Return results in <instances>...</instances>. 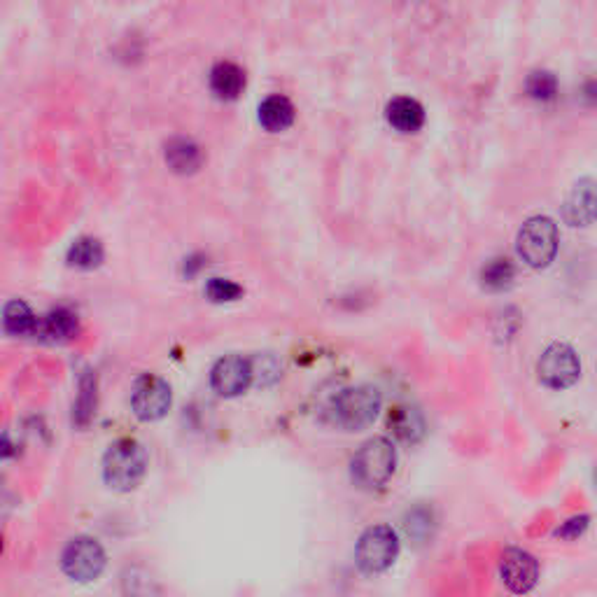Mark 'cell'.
I'll list each match as a JSON object with an SVG mask.
<instances>
[{
    "mask_svg": "<svg viewBox=\"0 0 597 597\" xmlns=\"http://www.w3.org/2000/svg\"><path fill=\"white\" fill-rule=\"evenodd\" d=\"M171 402V385H168L164 378L145 374L133 385L131 409L140 420H145V423L164 418L168 409H171Z\"/></svg>",
    "mask_w": 597,
    "mask_h": 597,
    "instance_id": "ba28073f",
    "label": "cell"
},
{
    "mask_svg": "<svg viewBox=\"0 0 597 597\" xmlns=\"http://www.w3.org/2000/svg\"><path fill=\"white\" fill-rule=\"evenodd\" d=\"M255 381L252 374V360H245L243 355H227L215 362L210 371V385L220 397H238L250 388Z\"/></svg>",
    "mask_w": 597,
    "mask_h": 597,
    "instance_id": "9c48e42d",
    "label": "cell"
},
{
    "mask_svg": "<svg viewBox=\"0 0 597 597\" xmlns=\"http://www.w3.org/2000/svg\"><path fill=\"white\" fill-rule=\"evenodd\" d=\"M558 243V224L546 215H535L530 217V220H525L516 238L518 255H521L523 262L532 266V269H544V266H549L558 252Z\"/></svg>",
    "mask_w": 597,
    "mask_h": 597,
    "instance_id": "3957f363",
    "label": "cell"
},
{
    "mask_svg": "<svg viewBox=\"0 0 597 597\" xmlns=\"http://www.w3.org/2000/svg\"><path fill=\"white\" fill-rule=\"evenodd\" d=\"M210 89H213V94L222 98V101H234L245 89L243 68L231 61L215 63L213 70H210Z\"/></svg>",
    "mask_w": 597,
    "mask_h": 597,
    "instance_id": "9a60e30c",
    "label": "cell"
},
{
    "mask_svg": "<svg viewBox=\"0 0 597 597\" xmlns=\"http://www.w3.org/2000/svg\"><path fill=\"white\" fill-rule=\"evenodd\" d=\"M537 371L542 383L549 385L553 390L572 388L581 376L579 355L574 353V348L567 346V343H551V346L544 350V355L539 357Z\"/></svg>",
    "mask_w": 597,
    "mask_h": 597,
    "instance_id": "52a82bcc",
    "label": "cell"
},
{
    "mask_svg": "<svg viewBox=\"0 0 597 597\" xmlns=\"http://www.w3.org/2000/svg\"><path fill=\"white\" fill-rule=\"evenodd\" d=\"M96 413V374L91 369L82 371L80 383H77V399H75V411L73 418L75 423L84 427L89 425V420L94 418Z\"/></svg>",
    "mask_w": 597,
    "mask_h": 597,
    "instance_id": "ffe728a7",
    "label": "cell"
},
{
    "mask_svg": "<svg viewBox=\"0 0 597 597\" xmlns=\"http://www.w3.org/2000/svg\"><path fill=\"white\" fill-rule=\"evenodd\" d=\"M399 553V537L390 525H371L357 539L355 563L364 574H381L392 567Z\"/></svg>",
    "mask_w": 597,
    "mask_h": 597,
    "instance_id": "5b68a950",
    "label": "cell"
},
{
    "mask_svg": "<svg viewBox=\"0 0 597 597\" xmlns=\"http://www.w3.org/2000/svg\"><path fill=\"white\" fill-rule=\"evenodd\" d=\"M500 577L511 593H530L539 581L537 558L523 549H507L500 558Z\"/></svg>",
    "mask_w": 597,
    "mask_h": 597,
    "instance_id": "30bf717a",
    "label": "cell"
},
{
    "mask_svg": "<svg viewBox=\"0 0 597 597\" xmlns=\"http://www.w3.org/2000/svg\"><path fill=\"white\" fill-rule=\"evenodd\" d=\"M525 91L535 101H553L558 94V77L551 70H532L525 80Z\"/></svg>",
    "mask_w": 597,
    "mask_h": 597,
    "instance_id": "7402d4cb",
    "label": "cell"
},
{
    "mask_svg": "<svg viewBox=\"0 0 597 597\" xmlns=\"http://www.w3.org/2000/svg\"><path fill=\"white\" fill-rule=\"evenodd\" d=\"M397 467V451L385 437L364 441L353 458V479L357 486L376 490L392 479Z\"/></svg>",
    "mask_w": 597,
    "mask_h": 597,
    "instance_id": "7a4b0ae2",
    "label": "cell"
},
{
    "mask_svg": "<svg viewBox=\"0 0 597 597\" xmlns=\"http://www.w3.org/2000/svg\"><path fill=\"white\" fill-rule=\"evenodd\" d=\"M61 567L73 581L89 584L96 581L105 570V551L94 537L70 539L61 556Z\"/></svg>",
    "mask_w": 597,
    "mask_h": 597,
    "instance_id": "8992f818",
    "label": "cell"
},
{
    "mask_svg": "<svg viewBox=\"0 0 597 597\" xmlns=\"http://www.w3.org/2000/svg\"><path fill=\"white\" fill-rule=\"evenodd\" d=\"M404 528H406V535H409L416 544H425L427 539L432 537V530H434V516L432 511L427 507H416L411 509L409 514H406V521H404Z\"/></svg>",
    "mask_w": 597,
    "mask_h": 597,
    "instance_id": "603a6c76",
    "label": "cell"
},
{
    "mask_svg": "<svg viewBox=\"0 0 597 597\" xmlns=\"http://www.w3.org/2000/svg\"><path fill=\"white\" fill-rule=\"evenodd\" d=\"M563 220L570 227H588L597 220V180L581 178L574 182L563 201Z\"/></svg>",
    "mask_w": 597,
    "mask_h": 597,
    "instance_id": "8fae6325",
    "label": "cell"
},
{
    "mask_svg": "<svg viewBox=\"0 0 597 597\" xmlns=\"http://www.w3.org/2000/svg\"><path fill=\"white\" fill-rule=\"evenodd\" d=\"M588 523H591V518L588 516H574L567 523H563V528L556 530V535L560 539H577L588 530Z\"/></svg>",
    "mask_w": 597,
    "mask_h": 597,
    "instance_id": "484cf974",
    "label": "cell"
},
{
    "mask_svg": "<svg viewBox=\"0 0 597 597\" xmlns=\"http://www.w3.org/2000/svg\"><path fill=\"white\" fill-rule=\"evenodd\" d=\"M259 124L264 126L266 131L278 133L290 129L294 122V105L287 96L273 94L269 98H264L262 105H259Z\"/></svg>",
    "mask_w": 597,
    "mask_h": 597,
    "instance_id": "e0dca14e",
    "label": "cell"
},
{
    "mask_svg": "<svg viewBox=\"0 0 597 597\" xmlns=\"http://www.w3.org/2000/svg\"><path fill=\"white\" fill-rule=\"evenodd\" d=\"M80 332V322H77V315L70 311V308H52V311L40 315V327L38 336L35 339L47 341V343H66L73 339V336Z\"/></svg>",
    "mask_w": 597,
    "mask_h": 597,
    "instance_id": "7c38bea8",
    "label": "cell"
},
{
    "mask_svg": "<svg viewBox=\"0 0 597 597\" xmlns=\"http://www.w3.org/2000/svg\"><path fill=\"white\" fill-rule=\"evenodd\" d=\"M206 294L210 301H215V304H229V301H236L241 297L243 287L227 278H210L206 283Z\"/></svg>",
    "mask_w": 597,
    "mask_h": 597,
    "instance_id": "cb8c5ba5",
    "label": "cell"
},
{
    "mask_svg": "<svg viewBox=\"0 0 597 597\" xmlns=\"http://www.w3.org/2000/svg\"><path fill=\"white\" fill-rule=\"evenodd\" d=\"M381 392L371 385H355V388L343 390L334 399V420L343 430L360 432L374 423L378 411H381Z\"/></svg>",
    "mask_w": 597,
    "mask_h": 597,
    "instance_id": "277c9868",
    "label": "cell"
},
{
    "mask_svg": "<svg viewBox=\"0 0 597 597\" xmlns=\"http://www.w3.org/2000/svg\"><path fill=\"white\" fill-rule=\"evenodd\" d=\"M385 117H388L392 129H397L399 133H416L425 124V108L416 98L397 96L385 108Z\"/></svg>",
    "mask_w": 597,
    "mask_h": 597,
    "instance_id": "4fadbf2b",
    "label": "cell"
},
{
    "mask_svg": "<svg viewBox=\"0 0 597 597\" xmlns=\"http://www.w3.org/2000/svg\"><path fill=\"white\" fill-rule=\"evenodd\" d=\"M103 245L98 238H91V236H82L73 241V245L68 248V264L75 266V269H82V271H91L96 269V266L103 264Z\"/></svg>",
    "mask_w": 597,
    "mask_h": 597,
    "instance_id": "d6986e66",
    "label": "cell"
},
{
    "mask_svg": "<svg viewBox=\"0 0 597 597\" xmlns=\"http://www.w3.org/2000/svg\"><path fill=\"white\" fill-rule=\"evenodd\" d=\"M3 327L10 336H38L40 318L31 311L26 301L14 299L10 304H5Z\"/></svg>",
    "mask_w": 597,
    "mask_h": 597,
    "instance_id": "ac0fdd59",
    "label": "cell"
},
{
    "mask_svg": "<svg viewBox=\"0 0 597 597\" xmlns=\"http://www.w3.org/2000/svg\"><path fill=\"white\" fill-rule=\"evenodd\" d=\"M252 374H255V378L262 385H271L273 381H278L280 367L271 355H262L257 357V360H252Z\"/></svg>",
    "mask_w": 597,
    "mask_h": 597,
    "instance_id": "d4e9b609",
    "label": "cell"
},
{
    "mask_svg": "<svg viewBox=\"0 0 597 597\" xmlns=\"http://www.w3.org/2000/svg\"><path fill=\"white\" fill-rule=\"evenodd\" d=\"M388 427L399 441H406V444H416L425 437V420L413 406H395L388 416Z\"/></svg>",
    "mask_w": 597,
    "mask_h": 597,
    "instance_id": "2e32d148",
    "label": "cell"
},
{
    "mask_svg": "<svg viewBox=\"0 0 597 597\" xmlns=\"http://www.w3.org/2000/svg\"><path fill=\"white\" fill-rule=\"evenodd\" d=\"M516 278V266L509 257H495L481 269V283L488 290H507Z\"/></svg>",
    "mask_w": 597,
    "mask_h": 597,
    "instance_id": "44dd1931",
    "label": "cell"
},
{
    "mask_svg": "<svg viewBox=\"0 0 597 597\" xmlns=\"http://www.w3.org/2000/svg\"><path fill=\"white\" fill-rule=\"evenodd\" d=\"M147 472L145 448L133 439H119L103 458V479L115 490H133L140 486Z\"/></svg>",
    "mask_w": 597,
    "mask_h": 597,
    "instance_id": "6da1fadb",
    "label": "cell"
},
{
    "mask_svg": "<svg viewBox=\"0 0 597 597\" xmlns=\"http://www.w3.org/2000/svg\"><path fill=\"white\" fill-rule=\"evenodd\" d=\"M164 157H166V164L171 166V171L180 175L196 173L203 164L201 147L196 145L192 138H185V136H175L168 140Z\"/></svg>",
    "mask_w": 597,
    "mask_h": 597,
    "instance_id": "5bb4252c",
    "label": "cell"
}]
</instances>
